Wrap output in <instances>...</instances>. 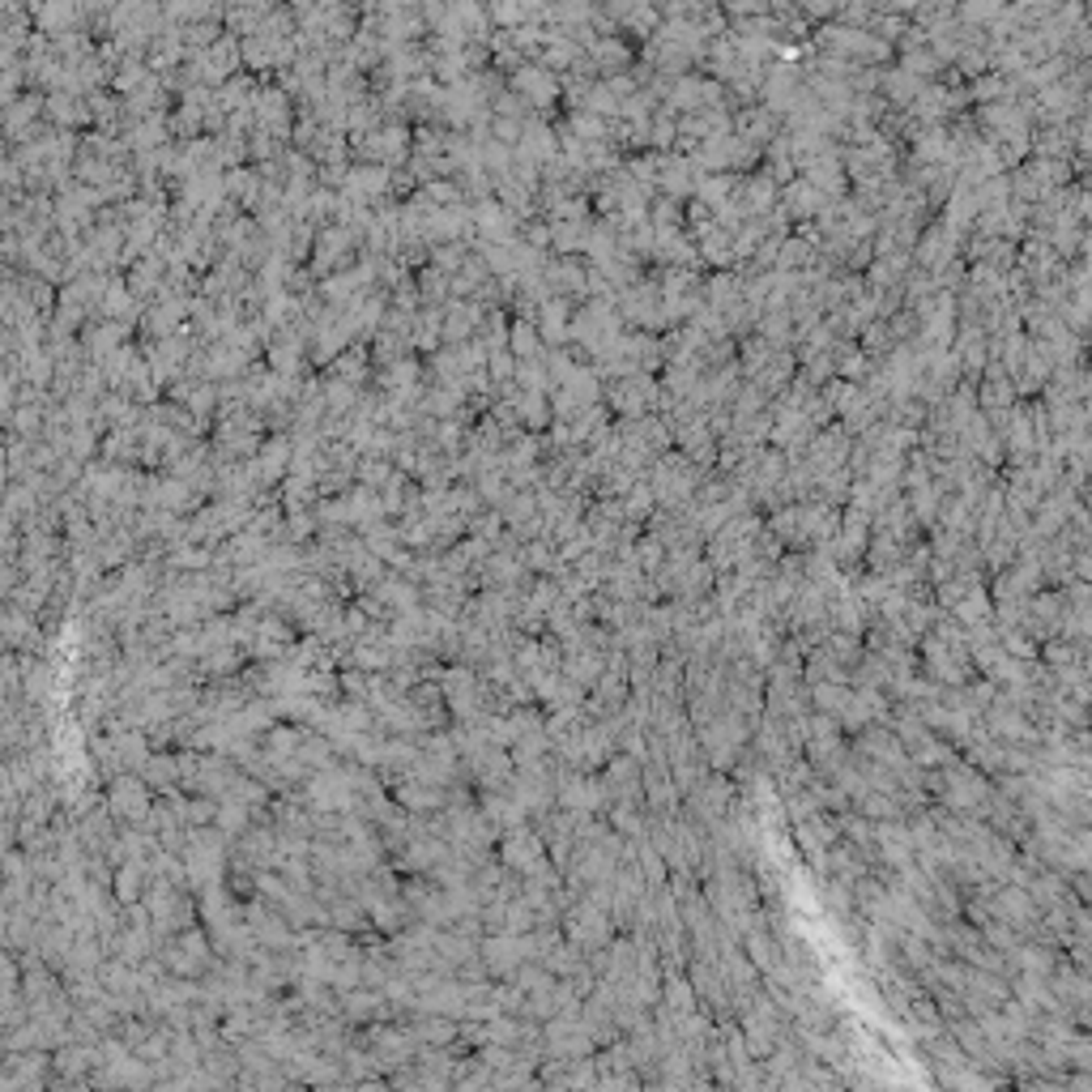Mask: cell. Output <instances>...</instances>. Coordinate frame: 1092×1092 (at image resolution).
Returning <instances> with one entry per match:
<instances>
[{
  "instance_id": "obj_1",
  "label": "cell",
  "mask_w": 1092,
  "mask_h": 1092,
  "mask_svg": "<svg viewBox=\"0 0 1092 1092\" xmlns=\"http://www.w3.org/2000/svg\"><path fill=\"white\" fill-rule=\"evenodd\" d=\"M210 952H213V943L205 939V931L188 926V931H180L172 939V948L162 952V964H167L175 977H201L210 969Z\"/></svg>"
},
{
  "instance_id": "obj_2",
  "label": "cell",
  "mask_w": 1092,
  "mask_h": 1092,
  "mask_svg": "<svg viewBox=\"0 0 1092 1092\" xmlns=\"http://www.w3.org/2000/svg\"><path fill=\"white\" fill-rule=\"evenodd\" d=\"M107 811L120 819V824H141L150 819V785H145L141 773H124L111 781L107 790Z\"/></svg>"
},
{
  "instance_id": "obj_3",
  "label": "cell",
  "mask_w": 1092,
  "mask_h": 1092,
  "mask_svg": "<svg viewBox=\"0 0 1092 1092\" xmlns=\"http://www.w3.org/2000/svg\"><path fill=\"white\" fill-rule=\"evenodd\" d=\"M567 939H572L580 952L602 948L606 939H610V913H606L598 900H585L580 909L567 913Z\"/></svg>"
},
{
  "instance_id": "obj_4",
  "label": "cell",
  "mask_w": 1092,
  "mask_h": 1092,
  "mask_svg": "<svg viewBox=\"0 0 1092 1092\" xmlns=\"http://www.w3.org/2000/svg\"><path fill=\"white\" fill-rule=\"evenodd\" d=\"M542 854H546V845H542V832L525 828V824H516V828H508V837H504V854L500 862L513 875H529L534 867H542Z\"/></svg>"
},
{
  "instance_id": "obj_5",
  "label": "cell",
  "mask_w": 1092,
  "mask_h": 1092,
  "mask_svg": "<svg viewBox=\"0 0 1092 1092\" xmlns=\"http://www.w3.org/2000/svg\"><path fill=\"white\" fill-rule=\"evenodd\" d=\"M141 776H145V785H150V790L172 794V790H175V781L184 776V768H180V760H175V755L159 751V755H150V760H145Z\"/></svg>"
},
{
  "instance_id": "obj_6",
  "label": "cell",
  "mask_w": 1092,
  "mask_h": 1092,
  "mask_svg": "<svg viewBox=\"0 0 1092 1092\" xmlns=\"http://www.w3.org/2000/svg\"><path fill=\"white\" fill-rule=\"evenodd\" d=\"M559 803H564L572 816H589L593 806L602 803V790H598L593 781H585V776H572L567 785H559Z\"/></svg>"
},
{
  "instance_id": "obj_7",
  "label": "cell",
  "mask_w": 1092,
  "mask_h": 1092,
  "mask_svg": "<svg viewBox=\"0 0 1092 1092\" xmlns=\"http://www.w3.org/2000/svg\"><path fill=\"white\" fill-rule=\"evenodd\" d=\"M145 862H120V870H116V879H111V888H116V900L120 905H132V900H141L145 896Z\"/></svg>"
},
{
  "instance_id": "obj_8",
  "label": "cell",
  "mask_w": 1092,
  "mask_h": 1092,
  "mask_svg": "<svg viewBox=\"0 0 1092 1092\" xmlns=\"http://www.w3.org/2000/svg\"><path fill=\"white\" fill-rule=\"evenodd\" d=\"M363 150H368L371 159H380V162H397L401 154H406V132L401 129L371 132V141H363Z\"/></svg>"
},
{
  "instance_id": "obj_9",
  "label": "cell",
  "mask_w": 1092,
  "mask_h": 1092,
  "mask_svg": "<svg viewBox=\"0 0 1092 1092\" xmlns=\"http://www.w3.org/2000/svg\"><path fill=\"white\" fill-rule=\"evenodd\" d=\"M516 86L529 94V103L534 107H542L546 99L555 94V86H551V78L546 73H538V68H525V73H516Z\"/></svg>"
},
{
  "instance_id": "obj_10",
  "label": "cell",
  "mask_w": 1092,
  "mask_h": 1092,
  "mask_svg": "<svg viewBox=\"0 0 1092 1092\" xmlns=\"http://www.w3.org/2000/svg\"><path fill=\"white\" fill-rule=\"evenodd\" d=\"M525 564H529V572H546V567L555 564V546L546 538L529 542V546H525Z\"/></svg>"
}]
</instances>
